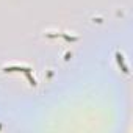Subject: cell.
Segmentation results:
<instances>
[{"label": "cell", "instance_id": "cell-1", "mask_svg": "<svg viewBox=\"0 0 133 133\" xmlns=\"http://www.w3.org/2000/svg\"><path fill=\"white\" fill-rule=\"evenodd\" d=\"M5 72H24L25 75H27V78H28V82L31 83V85H36V80L31 77V69L30 68H24V66H10V68H5L3 69Z\"/></svg>", "mask_w": 133, "mask_h": 133}, {"label": "cell", "instance_id": "cell-2", "mask_svg": "<svg viewBox=\"0 0 133 133\" xmlns=\"http://www.w3.org/2000/svg\"><path fill=\"white\" fill-rule=\"evenodd\" d=\"M116 59H117V64H119L121 68H122V71H124L125 74H128V68H127L125 64H124V56H122L121 53H116Z\"/></svg>", "mask_w": 133, "mask_h": 133}]
</instances>
